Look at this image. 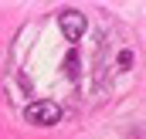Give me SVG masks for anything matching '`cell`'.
<instances>
[{"instance_id":"obj_1","label":"cell","mask_w":146,"mask_h":139,"mask_svg":"<svg viewBox=\"0 0 146 139\" xmlns=\"http://www.w3.org/2000/svg\"><path fill=\"white\" fill-rule=\"evenodd\" d=\"M58 119H61V105L51 99H37L24 109V122H31V126H54Z\"/></svg>"},{"instance_id":"obj_2","label":"cell","mask_w":146,"mask_h":139,"mask_svg":"<svg viewBox=\"0 0 146 139\" xmlns=\"http://www.w3.org/2000/svg\"><path fill=\"white\" fill-rule=\"evenodd\" d=\"M58 27H61V34L68 37V41H82L88 21H85L82 10H61V14H58Z\"/></svg>"}]
</instances>
